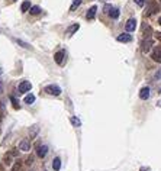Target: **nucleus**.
I'll use <instances>...</instances> for the list:
<instances>
[{"instance_id":"f257e3e1","label":"nucleus","mask_w":161,"mask_h":171,"mask_svg":"<svg viewBox=\"0 0 161 171\" xmlns=\"http://www.w3.org/2000/svg\"><path fill=\"white\" fill-rule=\"evenodd\" d=\"M44 92L48 93V94H51V96H60V94H61V89L58 87L57 84H50V85H47V87L44 89Z\"/></svg>"},{"instance_id":"f03ea898","label":"nucleus","mask_w":161,"mask_h":171,"mask_svg":"<svg viewBox=\"0 0 161 171\" xmlns=\"http://www.w3.org/2000/svg\"><path fill=\"white\" fill-rule=\"evenodd\" d=\"M152 45H154V41H152L151 38H145V39L142 41V44H141V49H142V52H148V51L151 49Z\"/></svg>"},{"instance_id":"7ed1b4c3","label":"nucleus","mask_w":161,"mask_h":171,"mask_svg":"<svg viewBox=\"0 0 161 171\" xmlns=\"http://www.w3.org/2000/svg\"><path fill=\"white\" fill-rule=\"evenodd\" d=\"M47 154H48V146H47V145H38V148H36V155H38L39 158H45V157H47Z\"/></svg>"},{"instance_id":"20e7f679","label":"nucleus","mask_w":161,"mask_h":171,"mask_svg":"<svg viewBox=\"0 0 161 171\" xmlns=\"http://www.w3.org/2000/svg\"><path fill=\"white\" fill-rule=\"evenodd\" d=\"M31 89H32L31 81H22V83L19 84V93H26V92H29Z\"/></svg>"},{"instance_id":"39448f33","label":"nucleus","mask_w":161,"mask_h":171,"mask_svg":"<svg viewBox=\"0 0 161 171\" xmlns=\"http://www.w3.org/2000/svg\"><path fill=\"white\" fill-rule=\"evenodd\" d=\"M125 29H126V32H132V31H135V29H136V20H135L133 17L126 20V23H125Z\"/></svg>"},{"instance_id":"423d86ee","label":"nucleus","mask_w":161,"mask_h":171,"mask_svg":"<svg viewBox=\"0 0 161 171\" xmlns=\"http://www.w3.org/2000/svg\"><path fill=\"white\" fill-rule=\"evenodd\" d=\"M151 58L155 61V62H161V47H155L152 54H151Z\"/></svg>"},{"instance_id":"0eeeda50","label":"nucleus","mask_w":161,"mask_h":171,"mask_svg":"<svg viewBox=\"0 0 161 171\" xmlns=\"http://www.w3.org/2000/svg\"><path fill=\"white\" fill-rule=\"evenodd\" d=\"M116 41H118V42H131V41H132V36H131L128 32H125V33H121V35H118Z\"/></svg>"},{"instance_id":"6e6552de","label":"nucleus","mask_w":161,"mask_h":171,"mask_svg":"<svg viewBox=\"0 0 161 171\" xmlns=\"http://www.w3.org/2000/svg\"><path fill=\"white\" fill-rule=\"evenodd\" d=\"M64 57H65V52H64V51H58V52L54 55L55 62L58 64V65H62V62H64Z\"/></svg>"},{"instance_id":"1a4fd4ad","label":"nucleus","mask_w":161,"mask_h":171,"mask_svg":"<svg viewBox=\"0 0 161 171\" xmlns=\"http://www.w3.org/2000/svg\"><path fill=\"white\" fill-rule=\"evenodd\" d=\"M155 12H158V6H157L155 2H151L150 6H148V9H147V12H145V15L150 16V15H152V13H155Z\"/></svg>"},{"instance_id":"9d476101","label":"nucleus","mask_w":161,"mask_h":171,"mask_svg":"<svg viewBox=\"0 0 161 171\" xmlns=\"http://www.w3.org/2000/svg\"><path fill=\"white\" fill-rule=\"evenodd\" d=\"M19 149H20V151H25V152H28L29 149H31V144H29L26 139L20 141V144H19Z\"/></svg>"},{"instance_id":"9b49d317","label":"nucleus","mask_w":161,"mask_h":171,"mask_svg":"<svg viewBox=\"0 0 161 171\" xmlns=\"http://www.w3.org/2000/svg\"><path fill=\"white\" fill-rule=\"evenodd\" d=\"M96 12H97V7H96V6H91V7L89 9V12H87L86 17H87L89 20H91V19H95V16H96Z\"/></svg>"},{"instance_id":"f8f14e48","label":"nucleus","mask_w":161,"mask_h":171,"mask_svg":"<svg viewBox=\"0 0 161 171\" xmlns=\"http://www.w3.org/2000/svg\"><path fill=\"white\" fill-rule=\"evenodd\" d=\"M140 97H141L142 100H147V99L150 97V87H142L141 92H140Z\"/></svg>"},{"instance_id":"ddd939ff","label":"nucleus","mask_w":161,"mask_h":171,"mask_svg":"<svg viewBox=\"0 0 161 171\" xmlns=\"http://www.w3.org/2000/svg\"><path fill=\"white\" fill-rule=\"evenodd\" d=\"M119 15H121V12H119V9H116V7H113V9L110 10V13H109V16H110L112 19H118Z\"/></svg>"},{"instance_id":"4468645a","label":"nucleus","mask_w":161,"mask_h":171,"mask_svg":"<svg viewBox=\"0 0 161 171\" xmlns=\"http://www.w3.org/2000/svg\"><path fill=\"white\" fill-rule=\"evenodd\" d=\"M78 28H80V25H78V23H74L73 26H70V28L67 29V33H68V35H73L74 32H77V31H78Z\"/></svg>"},{"instance_id":"2eb2a0df","label":"nucleus","mask_w":161,"mask_h":171,"mask_svg":"<svg viewBox=\"0 0 161 171\" xmlns=\"http://www.w3.org/2000/svg\"><path fill=\"white\" fill-rule=\"evenodd\" d=\"M52 168L55 170V171H58L60 168H61V160L57 157V158H54V161H52Z\"/></svg>"},{"instance_id":"dca6fc26","label":"nucleus","mask_w":161,"mask_h":171,"mask_svg":"<svg viewBox=\"0 0 161 171\" xmlns=\"http://www.w3.org/2000/svg\"><path fill=\"white\" fill-rule=\"evenodd\" d=\"M31 7H32V6H31V2H23V3H22V6H20V10H22V12H28Z\"/></svg>"},{"instance_id":"f3484780","label":"nucleus","mask_w":161,"mask_h":171,"mask_svg":"<svg viewBox=\"0 0 161 171\" xmlns=\"http://www.w3.org/2000/svg\"><path fill=\"white\" fill-rule=\"evenodd\" d=\"M23 102H25L26 104H32V103L35 102V96H34V94H28V96L23 99Z\"/></svg>"},{"instance_id":"a211bd4d","label":"nucleus","mask_w":161,"mask_h":171,"mask_svg":"<svg viewBox=\"0 0 161 171\" xmlns=\"http://www.w3.org/2000/svg\"><path fill=\"white\" fill-rule=\"evenodd\" d=\"M29 13H31V15H39V13H41V7H39V6H32V7L29 9Z\"/></svg>"},{"instance_id":"6ab92c4d","label":"nucleus","mask_w":161,"mask_h":171,"mask_svg":"<svg viewBox=\"0 0 161 171\" xmlns=\"http://www.w3.org/2000/svg\"><path fill=\"white\" fill-rule=\"evenodd\" d=\"M80 5H81V0H73V5H71L70 10H71V12H74V10H76Z\"/></svg>"},{"instance_id":"aec40b11","label":"nucleus","mask_w":161,"mask_h":171,"mask_svg":"<svg viewBox=\"0 0 161 171\" xmlns=\"http://www.w3.org/2000/svg\"><path fill=\"white\" fill-rule=\"evenodd\" d=\"M16 42H17V44H19V45H22V47H23V48H26V49H29V48H31V45H29V44H26V42H23V41H20V39H16Z\"/></svg>"},{"instance_id":"412c9836","label":"nucleus","mask_w":161,"mask_h":171,"mask_svg":"<svg viewBox=\"0 0 161 171\" xmlns=\"http://www.w3.org/2000/svg\"><path fill=\"white\" fill-rule=\"evenodd\" d=\"M38 134V126H34L32 128V132H29V135H31V139L32 138H35V135Z\"/></svg>"},{"instance_id":"4be33fe9","label":"nucleus","mask_w":161,"mask_h":171,"mask_svg":"<svg viewBox=\"0 0 161 171\" xmlns=\"http://www.w3.org/2000/svg\"><path fill=\"white\" fill-rule=\"evenodd\" d=\"M151 31H152V29H151L150 26H145V29H144V36H145V38H148V36H150V33H151Z\"/></svg>"},{"instance_id":"5701e85b","label":"nucleus","mask_w":161,"mask_h":171,"mask_svg":"<svg viewBox=\"0 0 161 171\" xmlns=\"http://www.w3.org/2000/svg\"><path fill=\"white\" fill-rule=\"evenodd\" d=\"M10 100H12V103H13V108H15V109H19V103H17V100H16L13 96H10Z\"/></svg>"},{"instance_id":"b1692460","label":"nucleus","mask_w":161,"mask_h":171,"mask_svg":"<svg viewBox=\"0 0 161 171\" xmlns=\"http://www.w3.org/2000/svg\"><path fill=\"white\" fill-rule=\"evenodd\" d=\"M112 9H113V7H112V6H110V5H105V7H103V12H105V13H107V15H109V13H110V10H112Z\"/></svg>"},{"instance_id":"393cba45","label":"nucleus","mask_w":161,"mask_h":171,"mask_svg":"<svg viewBox=\"0 0 161 171\" xmlns=\"http://www.w3.org/2000/svg\"><path fill=\"white\" fill-rule=\"evenodd\" d=\"M71 123H73L74 126H80V125H81V122H80L77 118H71Z\"/></svg>"},{"instance_id":"a878e982","label":"nucleus","mask_w":161,"mask_h":171,"mask_svg":"<svg viewBox=\"0 0 161 171\" xmlns=\"http://www.w3.org/2000/svg\"><path fill=\"white\" fill-rule=\"evenodd\" d=\"M154 80H161V68H158V71L154 75Z\"/></svg>"},{"instance_id":"bb28decb","label":"nucleus","mask_w":161,"mask_h":171,"mask_svg":"<svg viewBox=\"0 0 161 171\" xmlns=\"http://www.w3.org/2000/svg\"><path fill=\"white\" fill-rule=\"evenodd\" d=\"M133 2H135V3L138 5V6H141V7H142V6L145 5V0H133Z\"/></svg>"},{"instance_id":"cd10ccee","label":"nucleus","mask_w":161,"mask_h":171,"mask_svg":"<svg viewBox=\"0 0 161 171\" xmlns=\"http://www.w3.org/2000/svg\"><path fill=\"white\" fill-rule=\"evenodd\" d=\"M19 168H20V162H19V161H17V162H16V165H15V167H13V170H12V171H17V170H19Z\"/></svg>"},{"instance_id":"c85d7f7f","label":"nucleus","mask_w":161,"mask_h":171,"mask_svg":"<svg viewBox=\"0 0 161 171\" xmlns=\"http://www.w3.org/2000/svg\"><path fill=\"white\" fill-rule=\"evenodd\" d=\"M32 162H34V158H32V157H29V158L26 160V164H28V165H31Z\"/></svg>"},{"instance_id":"c756f323","label":"nucleus","mask_w":161,"mask_h":171,"mask_svg":"<svg viewBox=\"0 0 161 171\" xmlns=\"http://www.w3.org/2000/svg\"><path fill=\"white\" fill-rule=\"evenodd\" d=\"M141 171H150V168H148V167H142Z\"/></svg>"},{"instance_id":"7c9ffc66","label":"nucleus","mask_w":161,"mask_h":171,"mask_svg":"<svg viewBox=\"0 0 161 171\" xmlns=\"http://www.w3.org/2000/svg\"><path fill=\"white\" fill-rule=\"evenodd\" d=\"M10 154H12V155H17V151H16V149H13V151H12Z\"/></svg>"},{"instance_id":"2f4dec72","label":"nucleus","mask_w":161,"mask_h":171,"mask_svg":"<svg viewBox=\"0 0 161 171\" xmlns=\"http://www.w3.org/2000/svg\"><path fill=\"white\" fill-rule=\"evenodd\" d=\"M157 35V39H161V32H158V33H155Z\"/></svg>"},{"instance_id":"473e14b6","label":"nucleus","mask_w":161,"mask_h":171,"mask_svg":"<svg viewBox=\"0 0 161 171\" xmlns=\"http://www.w3.org/2000/svg\"><path fill=\"white\" fill-rule=\"evenodd\" d=\"M158 23H160V25H161V17H160V19H158Z\"/></svg>"},{"instance_id":"72a5a7b5","label":"nucleus","mask_w":161,"mask_h":171,"mask_svg":"<svg viewBox=\"0 0 161 171\" xmlns=\"http://www.w3.org/2000/svg\"><path fill=\"white\" fill-rule=\"evenodd\" d=\"M2 73H3V70H2V68H0V75H2Z\"/></svg>"},{"instance_id":"f704fd0d","label":"nucleus","mask_w":161,"mask_h":171,"mask_svg":"<svg viewBox=\"0 0 161 171\" xmlns=\"http://www.w3.org/2000/svg\"><path fill=\"white\" fill-rule=\"evenodd\" d=\"M160 3H161V0H160Z\"/></svg>"}]
</instances>
